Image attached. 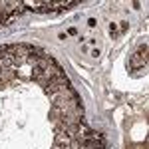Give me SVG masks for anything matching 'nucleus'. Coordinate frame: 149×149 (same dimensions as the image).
<instances>
[{
	"label": "nucleus",
	"mask_w": 149,
	"mask_h": 149,
	"mask_svg": "<svg viewBox=\"0 0 149 149\" xmlns=\"http://www.w3.org/2000/svg\"><path fill=\"white\" fill-rule=\"evenodd\" d=\"M129 66H131V70H143L147 66V44H141L137 48V52L133 54Z\"/></svg>",
	"instance_id": "2"
},
{
	"label": "nucleus",
	"mask_w": 149,
	"mask_h": 149,
	"mask_svg": "<svg viewBox=\"0 0 149 149\" xmlns=\"http://www.w3.org/2000/svg\"><path fill=\"white\" fill-rule=\"evenodd\" d=\"M109 34L113 36V38H115L117 34H119V32H117V24H115V22H111V24H109Z\"/></svg>",
	"instance_id": "3"
},
{
	"label": "nucleus",
	"mask_w": 149,
	"mask_h": 149,
	"mask_svg": "<svg viewBox=\"0 0 149 149\" xmlns=\"http://www.w3.org/2000/svg\"><path fill=\"white\" fill-rule=\"evenodd\" d=\"M68 34H70V36H78V30H76V28H70Z\"/></svg>",
	"instance_id": "7"
},
{
	"label": "nucleus",
	"mask_w": 149,
	"mask_h": 149,
	"mask_svg": "<svg viewBox=\"0 0 149 149\" xmlns=\"http://www.w3.org/2000/svg\"><path fill=\"white\" fill-rule=\"evenodd\" d=\"M127 28H129V24H127V20H121V22H119V30H117V32H125Z\"/></svg>",
	"instance_id": "4"
},
{
	"label": "nucleus",
	"mask_w": 149,
	"mask_h": 149,
	"mask_svg": "<svg viewBox=\"0 0 149 149\" xmlns=\"http://www.w3.org/2000/svg\"><path fill=\"white\" fill-rule=\"evenodd\" d=\"M22 6L34 12H62L78 6V2H22Z\"/></svg>",
	"instance_id": "1"
},
{
	"label": "nucleus",
	"mask_w": 149,
	"mask_h": 149,
	"mask_svg": "<svg viewBox=\"0 0 149 149\" xmlns=\"http://www.w3.org/2000/svg\"><path fill=\"white\" fill-rule=\"evenodd\" d=\"M88 26H90V28H95V26H97V20H95V18H90V20H88Z\"/></svg>",
	"instance_id": "5"
},
{
	"label": "nucleus",
	"mask_w": 149,
	"mask_h": 149,
	"mask_svg": "<svg viewBox=\"0 0 149 149\" xmlns=\"http://www.w3.org/2000/svg\"><path fill=\"white\" fill-rule=\"evenodd\" d=\"M92 56H93V58L100 56V48H93V50H92Z\"/></svg>",
	"instance_id": "6"
}]
</instances>
